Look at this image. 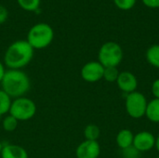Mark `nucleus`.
Wrapping results in <instances>:
<instances>
[{"label":"nucleus","instance_id":"6","mask_svg":"<svg viewBox=\"0 0 159 158\" xmlns=\"http://www.w3.org/2000/svg\"><path fill=\"white\" fill-rule=\"evenodd\" d=\"M147 103V100L143 93L139 91H134L127 95L125 102L126 111L128 115L132 118H142L145 115Z\"/></svg>","mask_w":159,"mask_h":158},{"label":"nucleus","instance_id":"20","mask_svg":"<svg viewBox=\"0 0 159 158\" xmlns=\"http://www.w3.org/2000/svg\"><path fill=\"white\" fill-rule=\"evenodd\" d=\"M116 7L121 10H129L134 7L137 0H113Z\"/></svg>","mask_w":159,"mask_h":158},{"label":"nucleus","instance_id":"5","mask_svg":"<svg viewBox=\"0 0 159 158\" xmlns=\"http://www.w3.org/2000/svg\"><path fill=\"white\" fill-rule=\"evenodd\" d=\"M9 115L20 121H28L32 119L36 114V104L29 98L20 97L12 101Z\"/></svg>","mask_w":159,"mask_h":158},{"label":"nucleus","instance_id":"24","mask_svg":"<svg viewBox=\"0 0 159 158\" xmlns=\"http://www.w3.org/2000/svg\"><path fill=\"white\" fill-rule=\"evenodd\" d=\"M152 93L155 99H159V78L156 79L152 84Z\"/></svg>","mask_w":159,"mask_h":158},{"label":"nucleus","instance_id":"2","mask_svg":"<svg viewBox=\"0 0 159 158\" xmlns=\"http://www.w3.org/2000/svg\"><path fill=\"white\" fill-rule=\"evenodd\" d=\"M0 84L1 89L11 99L24 97L31 88V80L22 70L7 69Z\"/></svg>","mask_w":159,"mask_h":158},{"label":"nucleus","instance_id":"22","mask_svg":"<svg viewBox=\"0 0 159 158\" xmlns=\"http://www.w3.org/2000/svg\"><path fill=\"white\" fill-rule=\"evenodd\" d=\"M8 18V10L6 7L0 5V24L6 22Z\"/></svg>","mask_w":159,"mask_h":158},{"label":"nucleus","instance_id":"14","mask_svg":"<svg viewBox=\"0 0 159 158\" xmlns=\"http://www.w3.org/2000/svg\"><path fill=\"white\" fill-rule=\"evenodd\" d=\"M145 58L149 64L159 69V44L152 45L148 47L145 53Z\"/></svg>","mask_w":159,"mask_h":158},{"label":"nucleus","instance_id":"26","mask_svg":"<svg viewBox=\"0 0 159 158\" xmlns=\"http://www.w3.org/2000/svg\"><path fill=\"white\" fill-rule=\"evenodd\" d=\"M155 147L157 148V152L159 153V134H158V136L156 138V145H155Z\"/></svg>","mask_w":159,"mask_h":158},{"label":"nucleus","instance_id":"28","mask_svg":"<svg viewBox=\"0 0 159 158\" xmlns=\"http://www.w3.org/2000/svg\"><path fill=\"white\" fill-rule=\"evenodd\" d=\"M157 158H159V156H157Z\"/></svg>","mask_w":159,"mask_h":158},{"label":"nucleus","instance_id":"3","mask_svg":"<svg viewBox=\"0 0 159 158\" xmlns=\"http://www.w3.org/2000/svg\"><path fill=\"white\" fill-rule=\"evenodd\" d=\"M53 39V28L48 23L38 22L29 29L26 41L34 49H44L52 43Z\"/></svg>","mask_w":159,"mask_h":158},{"label":"nucleus","instance_id":"10","mask_svg":"<svg viewBox=\"0 0 159 158\" xmlns=\"http://www.w3.org/2000/svg\"><path fill=\"white\" fill-rule=\"evenodd\" d=\"M116 84L119 89L127 94L136 91L138 88V80L136 76L132 73L128 71L119 73V75L116 80Z\"/></svg>","mask_w":159,"mask_h":158},{"label":"nucleus","instance_id":"21","mask_svg":"<svg viewBox=\"0 0 159 158\" xmlns=\"http://www.w3.org/2000/svg\"><path fill=\"white\" fill-rule=\"evenodd\" d=\"M140 156H141V153L133 145L122 150L123 158H140Z\"/></svg>","mask_w":159,"mask_h":158},{"label":"nucleus","instance_id":"4","mask_svg":"<svg viewBox=\"0 0 159 158\" xmlns=\"http://www.w3.org/2000/svg\"><path fill=\"white\" fill-rule=\"evenodd\" d=\"M124 57L123 49L119 44L108 41L102 44L98 52V61L104 67H117Z\"/></svg>","mask_w":159,"mask_h":158},{"label":"nucleus","instance_id":"12","mask_svg":"<svg viewBox=\"0 0 159 158\" xmlns=\"http://www.w3.org/2000/svg\"><path fill=\"white\" fill-rule=\"evenodd\" d=\"M133 140H134V134L130 129H121L117 133L116 138V144L121 150L132 146Z\"/></svg>","mask_w":159,"mask_h":158},{"label":"nucleus","instance_id":"8","mask_svg":"<svg viewBox=\"0 0 159 158\" xmlns=\"http://www.w3.org/2000/svg\"><path fill=\"white\" fill-rule=\"evenodd\" d=\"M101 155V146L98 142L85 140L76 147V158H99Z\"/></svg>","mask_w":159,"mask_h":158},{"label":"nucleus","instance_id":"15","mask_svg":"<svg viewBox=\"0 0 159 158\" xmlns=\"http://www.w3.org/2000/svg\"><path fill=\"white\" fill-rule=\"evenodd\" d=\"M101 136V129L97 125L89 124L84 129V137L87 141L98 142V139Z\"/></svg>","mask_w":159,"mask_h":158},{"label":"nucleus","instance_id":"19","mask_svg":"<svg viewBox=\"0 0 159 158\" xmlns=\"http://www.w3.org/2000/svg\"><path fill=\"white\" fill-rule=\"evenodd\" d=\"M119 75V72L116 67H106L103 72V79L109 83L116 82L117 77Z\"/></svg>","mask_w":159,"mask_h":158},{"label":"nucleus","instance_id":"13","mask_svg":"<svg viewBox=\"0 0 159 158\" xmlns=\"http://www.w3.org/2000/svg\"><path fill=\"white\" fill-rule=\"evenodd\" d=\"M146 117L153 123H159V99H153L147 103Z\"/></svg>","mask_w":159,"mask_h":158},{"label":"nucleus","instance_id":"16","mask_svg":"<svg viewBox=\"0 0 159 158\" xmlns=\"http://www.w3.org/2000/svg\"><path fill=\"white\" fill-rule=\"evenodd\" d=\"M12 99L2 89H0V116L9 113Z\"/></svg>","mask_w":159,"mask_h":158},{"label":"nucleus","instance_id":"11","mask_svg":"<svg viewBox=\"0 0 159 158\" xmlns=\"http://www.w3.org/2000/svg\"><path fill=\"white\" fill-rule=\"evenodd\" d=\"M1 158H28L27 151L17 144H5L1 151Z\"/></svg>","mask_w":159,"mask_h":158},{"label":"nucleus","instance_id":"17","mask_svg":"<svg viewBox=\"0 0 159 158\" xmlns=\"http://www.w3.org/2000/svg\"><path fill=\"white\" fill-rule=\"evenodd\" d=\"M17 3L25 11H35L39 8L41 0H17Z\"/></svg>","mask_w":159,"mask_h":158},{"label":"nucleus","instance_id":"27","mask_svg":"<svg viewBox=\"0 0 159 158\" xmlns=\"http://www.w3.org/2000/svg\"><path fill=\"white\" fill-rule=\"evenodd\" d=\"M2 148H3V143L0 142V154H1V151H2Z\"/></svg>","mask_w":159,"mask_h":158},{"label":"nucleus","instance_id":"1","mask_svg":"<svg viewBox=\"0 0 159 158\" xmlns=\"http://www.w3.org/2000/svg\"><path fill=\"white\" fill-rule=\"evenodd\" d=\"M34 49L26 40H17L11 43L4 54V65L10 70H21L34 58Z\"/></svg>","mask_w":159,"mask_h":158},{"label":"nucleus","instance_id":"25","mask_svg":"<svg viewBox=\"0 0 159 158\" xmlns=\"http://www.w3.org/2000/svg\"><path fill=\"white\" fill-rule=\"evenodd\" d=\"M6 73V69H5V65L0 61V83L3 79V76Z\"/></svg>","mask_w":159,"mask_h":158},{"label":"nucleus","instance_id":"9","mask_svg":"<svg viewBox=\"0 0 159 158\" xmlns=\"http://www.w3.org/2000/svg\"><path fill=\"white\" fill-rule=\"evenodd\" d=\"M132 145L140 153L149 152L156 145V137L149 131H141L134 135Z\"/></svg>","mask_w":159,"mask_h":158},{"label":"nucleus","instance_id":"7","mask_svg":"<svg viewBox=\"0 0 159 158\" xmlns=\"http://www.w3.org/2000/svg\"><path fill=\"white\" fill-rule=\"evenodd\" d=\"M104 67L98 61H91L84 64L81 69V77L89 83H95L103 78Z\"/></svg>","mask_w":159,"mask_h":158},{"label":"nucleus","instance_id":"23","mask_svg":"<svg viewBox=\"0 0 159 158\" xmlns=\"http://www.w3.org/2000/svg\"><path fill=\"white\" fill-rule=\"evenodd\" d=\"M142 2L149 8H159V0H142Z\"/></svg>","mask_w":159,"mask_h":158},{"label":"nucleus","instance_id":"18","mask_svg":"<svg viewBox=\"0 0 159 158\" xmlns=\"http://www.w3.org/2000/svg\"><path fill=\"white\" fill-rule=\"evenodd\" d=\"M18 120L13 117L11 115H6L2 121V127H3V129L7 132H12L14 131L17 127H18Z\"/></svg>","mask_w":159,"mask_h":158}]
</instances>
